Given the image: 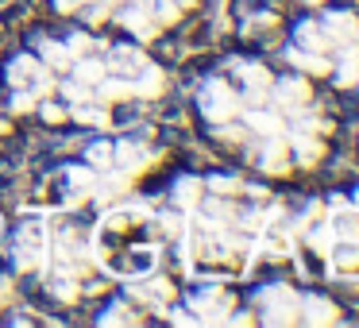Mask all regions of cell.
<instances>
[{"instance_id": "ffe728a7", "label": "cell", "mask_w": 359, "mask_h": 328, "mask_svg": "<svg viewBox=\"0 0 359 328\" xmlns=\"http://www.w3.org/2000/svg\"><path fill=\"white\" fill-rule=\"evenodd\" d=\"M132 93H135V97H158V93H163V70L147 62V66H143V70L132 78Z\"/></svg>"}, {"instance_id": "9c48e42d", "label": "cell", "mask_w": 359, "mask_h": 328, "mask_svg": "<svg viewBox=\"0 0 359 328\" xmlns=\"http://www.w3.org/2000/svg\"><path fill=\"white\" fill-rule=\"evenodd\" d=\"M320 27L328 32V39L332 43H355L359 39V20L351 16V12H325V20H320Z\"/></svg>"}, {"instance_id": "836d02e7", "label": "cell", "mask_w": 359, "mask_h": 328, "mask_svg": "<svg viewBox=\"0 0 359 328\" xmlns=\"http://www.w3.org/2000/svg\"><path fill=\"white\" fill-rule=\"evenodd\" d=\"M101 324H135V313L128 305H109V313H101Z\"/></svg>"}, {"instance_id": "ee69618b", "label": "cell", "mask_w": 359, "mask_h": 328, "mask_svg": "<svg viewBox=\"0 0 359 328\" xmlns=\"http://www.w3.org/2000/svg\"><path fill=\"white\" fill-rule=\"evenodd\" d=\"M4 297H8V278H0V305H4Z\"/></svg>"}, {"instance_id": "4dcf8cb0", "label": "cell", "mask_w": 359, "mask_h": 328, "mask_svg": "<svg viewBox=\"0 0 359 328\" xmlns=\"http://www.w3.org/2000/svg\"><path fill=\"white\" fill-rule=\"evenodd\" d=\"M62 47L70 50V58H81V55H93L97 43H93V35H86V32H70V39H66Z\"/></svg>"}, {"instance_id": "8992f818", "label": "cell", "mask_w": 359, "mask_h": 328, "mask_svg": "<svg viewBox=\"0 0 359 328\" xmlns=\"http://www.w3.org/2000/svg\"><path fill=\"white\" fill-rule=\"evenodd\" d=\"M143 66H147V55H143L140 47H112L104 70H112L116 78H128V81H132L135 74L143 70Z\"/></svg>"}, {"instance_id": "7402d4cb", "label": "cell", "mask_w": 359, "mask_h": 328, "mask_svg": "<svg viewBox=\"0 0 359 328\" xmlns=\"http://www.w3.org/2000/svg\"><path fill=\"white\" fill-rule=\"evenodd\" d=\"M201 193H205V182L201 178H178V182H174V205H182V209H197Z\"/></svg>"}, {"instance_id": "5b68a950", "label": "cell", "mask_w": 359, "mask_h": 328, "mask_svg": "<svg viewBox=\"0 0 359 328\" xmlns=\"http://www.w3.org/2000/svg\"><path fill=\"white\" fill-rule=\"evenodd\" d=\"M274 89V104L286 112H297L309 104V86H305V78H282V81H271Z\"/></svg>"}, {"instance_id": "3957f363", "label": "cell", "mask_w": 359, "mask_h": 328, "mask_svg": "<svg viewBox=\"0 0 359 328\" xmlns=\"http://www.w3.org/2000/svg\"><path fill=\"white\" fill-rule=\"evenodd\" d=\"M151 163H155V151H151L147 143L124 139L120 147H112V166H120V170H128L132 178H135L140 170H147Z\"/></svg>"}, {"instance_id": "2e32d148", "label": "cell", "mask_w": 359, "mask_h": 328, "mask_svg": "<svg viewBox=\"0 0 359 328\" xmlns=\"http://www.w3.org/2000/svg\"><path fill=\"white\" fill-rule=\"evenodd\" d=\"M124 97H132V81L128 78H109V74H104V78L93 86V101L97 104H116V101H124Z\"/></svg>"}, {"instance_id": "30bf717a", "label": "cell", "mask_w": 359, "mask_h": 328, "mask_svg": "<svg viewBox=\"0 0 359 328\" xmlns=\"http://www.w3.org/2000/svg\"><path fill=\"white\" fill-rule=\"evenodd\" d=\"M236 66H240V78H243V86H248V97H251V104H259L266 97V89H271V70L266 66H259V62H240L236 58Z\"/></svg>"}, {"instance_id": "7dc6e473", "label": "cell", "mask_w": 359, "mask_h": 328, "mask_svg": "<svg viewBox=\"0 0 359 328\" xmlns=\"http://www.w3.org/2000/svg\"><path fill=\"white\" fill-rule=\"evenodd\" d=\"M309 4H320V0H309Z\"/></svg>"}, {"instance_id": "5bb4252c", "label": "cell", "mask_w": 359, "mask_h": 328, "mask_svg": "<svg viewBox=\"0 0 359 328\" xmlns=\"http://www.w3.org/2000/svg\"><path fill=\"white\" fill-rule=\"evenodd\" d=\"M286 62H294L302 74H317V78H325V74H332V62H328L325 55H317V50L290 47V50H286Z\"/></svg>"}, {"instance_id": "44dd1931", "label": "cell", "mask_w": 359, "mask_h": 328, "mask_svg": "<svg viewBox=\"0 0 359 328\" xmlns=\"http://www.w3.org/2000/svg\"><path fill=\"white\" fill-rule=\"evenodd\" d=\"M248 128L255 135H286V124H282V116H274V112H263V109H251L248 112Z\"/></svg>"}, {"instance_id": "7a4b0ae2", "label": "cell", "mask_w": 359, "mask_h": 328, "mask_svg": "<svg viewBox=\"0 0 359 328\" xmlns=\"http://www.w3.org/2000/svg\"><path fill=\"white\" fill-rule=\"evenodd\" d=\"M189 309H194L197 324H224L228 309H232V297H228L224 289H201V294L189 301Z\"/></svg>"}, {"instance_id": "ba28073f", "label": "cell", "mask_w": 359, "mask_h": 328, "mask_svg": "<svg viewBox=\"0 0 359 328\" xmlns=\"http://www.w3.org/2000/svg\"><path fill=\"white\" fill-rule=\"evenodd\" d=\"M259 170L263 174H286L290 158H286V135H266V143L259 147Z\"/></svg>"}, {"instance_id": "6da1fadb", "label": "cell", "mask_w": 359, "mask_h": 328, "mask_svg": "<svg viewBox=\"0 0 359 328\" xmlns=\"http://www.w3.org/2000/svg\"><path fill=\"white\" fill-rule=\"evenodd\" d=\"M197 109H201L205 120H212V124H228V120L240 112V97L232 93V86H228L224 78H209L201 86V93H197Z\"/></svg>"}, {"instance_id": "d6a6232c", "label": "cell", "mask_w": 359, "mask_h": 328, "mask_svg": "<svg viewBox=\"0 0 359 328\" xmlns=\"http://www.w3.org/2000/svg\"><path fill=\"white\" fill-rule=\"evenodd\" d=\"M205 189H209V193H236V189H240V178H232V174H212L209 182H205Z\"/></svg>"}, {"instance_id": "cb8c5ba5", "label": "cell", "mask_w": 359, "mask_h": 328, "mask_svg": "<svg viewBox=\"0 0 359 328\" xmlns=\"http://www.w3.org/2000/svg\"><path fill=\"white\" fill-rule=\"evenodd\" d=\"M70 116L78 120V124H89V128H112L109 109H104V104H101V109H97V104H89V101L86 104H74Z\"/></svg>"}, {"instance_id": "d6986e66", "label": "cell", "mask_w": 359, "mask_h": 328, "mask_svg": "<svg viewBox=\"0 0 359 328\" xmlns=\"http://www.w3.org/2000/svg\"><path fill=\"white\" fill-rule=\"evenodd\" d=\"M336 81L340 86H359V47L355 43H344L340 66H336Z\"/></svg>"}, {"instance_id": "4316f807", "label": "cell", "mask_w": 359, "mask_h": 328, "mask_svg": "<svg viewBox=\"0 0 359 328\" xmlns=\"http://www.w3.org/2000/svg\"><path fill=\"white\" fill-rule=\"evenodd\" d=\"M147 12H151V20H155L158 27L178 24V16H182V8L174 4V0H147Z\"/></svg>"}, {"instance_id": "c3c4849f", "label": "cell", "mask_w": 359, "mask_h": 328, "mask_svg": "<svg viewBox=\"0 0 359 328\" xmlns=\"http://www.w3.org/2000/svg\"><path fill=\"white\" fill-rule=\"evenodd\" d=\"M0 132H4V124H0Z\"/></svg>"}, {"instance_id": "b9f144b4", "label": "cell", "mask_w": 359, "mask_h": 328, "mask_svg": "<svg viewBox=\"0 0 359 328\" xmlns=\"http://www.w3.org/2000/svg\"><path fill=\"white\" fill-rule=\"evenodd\" d=\"M81 0H55V12H78Z\"/></svg>"}, {"instance_id": "9a60e30c", "label": "cell", "mask_w": 359, "mask_h": 328, "mask_svg": "<svg viewBox=\"0 0 359 328\" xmlns=\"http://www.w3.org/2000/svg\"><path fill=\"white\" fill-rule=\"evenodd\" d=\"M93 182H97V170L93 166H70L66 170V193H70V201H81V197L93 193Z\"/></svg>"}, {"instance_id": "83f0119b", "label": "cell", "mask_w": 359, "mask_h": 328, "mask_svg": "<svg viewBox=\"0 0 359 328\" xmlns=\"http://www.w3.org/2000/svg\"><path fill=\"white\" fill-rule=\"evenodd\" d=\"M27 89H32L35 97H47V93H55V89H58V78H55V70H50V66H35V74H32V81H27Z\"/></svg>"}, {"instance_id": "74e56055", "label": "cell", "mask_w": 359, "mask_h": 328, "mask_svg": "<svg viewBox=\"0 0 359 328\" xmlns=\"http://www.w3.org/2000/svg\"><path fill=\"white\" fill-rule=\"evenodd\" d=\"M297 309H263V324H294Z\"/></svg>"}, {"instance_id": "f546056e", "label": "cell", "mask_w": 359, "mask_h": 328, "mask_svg": "<svg viewBox=\"0 0 359 328\" xmlns=\"http://www.w3.org/2000/svg\"><path fill=\"white\" fill-rule=\"evenodd\" d=\"M332 232L336 235H348V240H359V209H340L332 217Z\"/></svg>"}, {"instance_id": "e575fe53", "label": "cell", "mask_w": 359, "mask_h": 328, "mask_svg": "<svg viewBox=\"0 0 359 328\" xmlns=\"http://www.w3.org/2000/svg\"><path fill=\"white\" fill-rule=\"evenodd\" d=\"M309 243H313L317 251H328V247L336 243V232H332V224H320V228H313V232H309Z\"/></svg>"}, {"instance_id": "d590c367", "label": "cell", "mask_w": 359, "mask_h": 328, "mask_svg": "<svg viewBox=\"0 0 359 328\" xmlns=\"http://www.w3.org/2000/svg\"><path fill=\"white\" fill-rule=\"evenodd\" d=\"M35 104H39V97H35L27 86H20V89H16V97H12V112H32Z\"/></svg>"}, {"instance_id": "277c9868", "label": "cell", "mask_w": 359, "mask_h": 328, "mask_svg": "<svg viewBox=\"0 0 359 328\" xmlns=\"http://www.w3.org/2000/svg\"><path fill=\"white\" fill-rule=\"evenodd\" d=\"M120 24H124L140 43H151V39L158 35V24L151 20V12H147V0H135V4H128V8L120 12Z\"/></svg>"}, {"instance_id": "ac0fdd59", "label": "cell", "mask_w": 359, "mask_h": 328, "mask_svg": "<svg viewBox=\"0 0 359 328\" xmlns=\"http://www.w3.org/2000/svg\"><path fill=\"white\" fill-rule=\"evenodd\" d=\"M290 147H294V155H297V163H302V166H317L320 155H325V147L317 143V135H305V132H294Z\"/></svg>"}, {"instance_id": "d4e9b609", "label": "cell", "mask_w": 359, "mask_h": 328, "mask_svg": "<svg viewBox=\"0 0 359 328\" xmlns=\"http://www.w3.org/2000/svg\"><path fill=\"white\" fill-rule=\"evenodd\" d=\"M35 66H39V58H32V55H16V58L8 62V86H12V89L27 86V81H32V74H35Z\"/></svg>"}, {"instance_id": "484cf974", "label": "cell", "mask_w": 359, "mask_h": 328, "mask_svg": "<svg viewBox=\"0 0 359 328\" xmlns=\"http://www.w3.org/2000/svg\"><path fill=\"white\" fill-rule=\"evenodd\" d=\"M332 251V266L336 271H359V240H348V243H336Z\"/></svg>"}, {"instance_id": "bcb514c9", "label": "cell", "mask_w": 359, "mask_h": 328, "mask_svg": "<svg viewBox=\"0 0 359 328\" xmlns=\"http://www.w3.org/2000/svg\"><path fill=\"white\" fill-rule=\"evenodd\" d=\"M351 205H355V209H359V189H355V197H351Z\"/></svg>"}, {"instance_id": "7c38bea8", "label": "cell", "mask_w": 359, "mask_h": 328, "mask_svg": "<svg viewBox=\"0 0 359 328\" xmlns=\"http://www.w3.org/2000/svg\"><path fill=\"white\" fill-rule=\"evenodd\" d=\"M255 305L259 309H297V294L286 286V282H271L255 294Z\"/></svg>"}, {"instance_id": "1f68e13d", "label": "cell", "mask_w": 359, "mask_h": 328, "mask_svg": "<svg viewBox=\"0 0 359 328\" xmlns=\"http://www.w3.org/2000/svg\"><path fill=\"white\" fill-rule=\"evenodd\" d=\"M86 158H89L93 170H109L112 166V143H93V147L86 151Z\"/></svg>"}, {"instance_id": "60d3db41", "label": "cell", "mask_w": 359, "mask_h": 328, "mask_svg": "<svg viewBox=\"0 0 359 328\" xmlns=\"http://www.w3.org/2000/svg\"><path fill=\"white\" fill-rule=\"evenodd\" d=\"M50 289H55L62 301H74V297H78V286H74V282H50Z\"/></svg>"}, {"instance_id": "603a6c76", "label": "cell", "mask_w": 359, "mask_h": 328, "mask_svg": "<svg viewBox=\"0 0 359 328\" xmlns=\"http://www.w3.org/2000/svg\"><path fill=\"white\" fill-rule=\"evenodd\" d=\"M70 70H74V78H78V81H86V86H97V81H101L104 74H109V70H104V62H101V58H93V55L74 58V62H70Z\"/></svg>"}, {"instance_id": "f6af8a7d", "label": "cell", "mask_w": 359, "mask_h": 328, "mask_svg": "<svg viewBox=\"0 0 359 328\" xmlns=\"http://www.w3.org/2000/svg\"><path fill=\"white\" fill-rule=\"evenodd\" d=\"M174 4H178V8H182V12H186V8H189V4H194V0H174Z\"/></svg>"}, {"instance_id": "52a82bcc", "label": "cell", "mask_w": 359, "mask_h": 328, "mask_svg": "<svg viewBox=\"0 0 359 328\" xmlns=\"http://www.w3.org/2000/svg\"><path fill=\"white\" fill-rule=\"evenodd\" d=\"M297 320H305V324H336L340 320V313H336V305L328 301V297H317V294H305L297 297Z\"/></svg>"}, {"instance_id": "e0dca14e", "label": "cell", "mask_w": 359, "mask_h": 328, "mask_svg": "<svg viewBox=\"0 0 359 328\" xmlns=\"http://www.w3.org/2000/svg\"><path fill=\"white\" fill-rule=\"evenodd\" d=\"M35 50H39V62L50 66V70H70V62H74L70 50L55 39H35Z\"/></svg>"}, {"instance_id": "f1b7e54d", "label": "cell", "mask_w": 359, "mask_h": 328, "mask_svg": "<svg viewBox=\"0 0 359 328\" xmlns=\"http://www.w3.org/2000/svg\"><path fill=\"white\" fill-rule=\"evenodd\" d=\"M58 93L66 97V104H86V101H93V86H86V81H78V78H70V81H62L58 86Z\"/></svg>"}, {"instance_id": "f35d334b", "label": "cell", "mask_w": 359, "mask_h": 328, "mask_svg": "<svg viewBox=\"0 0 359 328\" xmlns=\"http://www.w3.org/2000/svg\"><path fill=\"white\" fill-rule=\"evenodd\" d=\"M39 116L47 120V124H58V120H66V116H70V109H62V104H50V101H43V104H39Z\"/></svg>"}, {"instance_id": "4fadbf2b", "label": "cell", "mask_w": 359, "mask_h": 328, "mask_svg": "<svg viewBox=\"0 0 359 328\" xmlns=\"http://www.w3.org/2000/svg\"><path fill=\"white\" fill-rule=\"evenodd\" d=\"M294 47H302V50H317V55H325L328 47H332V39H328V32L317 24V20H305V24H297V32H294Z\"/></svg>"}, {"instance_id": "8d00e7d4", "label": "cell", "mask_w": 359, "mask_h": 328, "mask_svg": "<svg viewBox=\"0 0 359 328\" xmlns=\"http://www.w3.org/2000/svg\"><path fill=\"white\" fill-rule=\"evenodd\" d=\"M294 132H305V135H325L328 132V120H320V116H297V124H294Z\"/></svg>"}, {"instance_id": "ab89813d", "label": "cell", "mask_w": 359, "mask_h": 328, "mask_svg": "<svg viewBox=\"0 0 359 328\" xmlns=\"http://www.w3.org/2000/svg\"><path fill=\"white\" fill-rule=\"evenodd\" d=\"M109 0H93V4H89V8H86V20H89V24H104V20H109Z\"/></svg>"}, {"instance_id": "7bdbcfd3", "label": "cell", "mask_w": 359, "mask_h": 328, "mask_svg": "<svg viewBox=\"0 0 359 328\" xmlns=\"http://www.w3.org/2000/svg\"><path fill=\"white\" fill-rule=\"evenodd\" d=\"M170 320H174V324H197L194 313H170Z\"/></svg>"}, {"instance_id": "8fae6325", "label": "cell", "mask_w": 359, "mask_h": 328, "mask_svg": "<svg viewBox=\"0 0 359 328\" xmlns=\"http://www.w3.org/2000/svg\"><path fill=\"white\" fill-rule=\"evenodd\" d=\"M104 178H97L93 182V193L89 197H97V201H112V197H120V193H128V186H132V174L128 170H101Z\"/></svg>"}]
</instances>
